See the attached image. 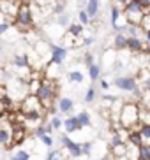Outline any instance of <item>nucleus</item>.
<instances>
[{
    "mask_svg": "<svg viewBox=\"0 0 150 160\" xmlns=\"http://www.w3.org/2000/svg\"><path fill=\"white\" fill-rule=\"evenodd\" d=\"M99 0H88L87 2V5H85V9H87V12L90 14V18H95V16L99 14Z\"/></svg>",
    "mask_w": 150,
    "mask_h": 160,
    "instance_id": "obj_17",
    "label": "nucleus"
},
{
    "mask_svg": "<svg viewBox=\"0 0 150 160\" xmlns=\"http://www.w3.org/2000/svg\"><path fill=\"white\" fill-rule=\"evenodd\" d=\"M140 160H150V144L148 142L140 146Z\"/></svg>",
    "mask_w": 150,
    "mask_h": 160,
    "instance_id": "obj_26",
    "label": "nucleus"
},
{
    "mask_svg": "<svg viewBox=\"0 0 150 160\" xmlns=\"http://www.w3.org/2000/svg\"><path fill=\"white\" fill-rule=\"evenodd\" d=\"M64 9H66V4H64V2H58V4L53 5V11H55L56 16H58V14H64Z\"/></svg>",
    "mask_w": 150,
    "mask_h": 160,
    "instance_id": "obj_35",
    "label": "nucleus"
},
{
    "mask_svg": "<svg viewBox=\"0 0 150 160\" xmlns=\"http://www.w3.org/2000/svg\"><path fill=\"white\" fill-rule=\"evenodd\" d=\"M126 30L129 32V37H140V30H143L140 27V25H132V23H129L126 27Z\"/></svg>",
    "mask_w": 150,
    "mask_h": 160,
    "instance_id": "obj_25",
    "label": "nucleus"
},
{
    "mask_svg": "<svg viewBox=\"0 0 150 160\" xmlns=\"http://www.w3.org/2000/svg\"><path fill=\"white\" fill-rule=\"evenodd\" d=\"M122 18V11H120V5L118 4H115V5H111V11H110V19H111V25H113V28L117 30H120V25H118V19Z\"/></svg>",
    "mask_w": 150,
    "mask_h": 160,
    "instance_id": "obj_12",
    "label": "nucleus"
},
{
    "mask_svg": "<svg viewBox=\"0 0 150 160\" xmlns=\"http://www.w3.org/2000/svg\"><path fill=\"white\" fill-rule=\"evenodd\" d=\"M7 2H13V4H21L23 0H7Z\"/></svg>",
    "mask_w": 150,
    "mask_h": 160,
    "instance_id": "obj_44",
    "label": "nucleus"
},
{
    "mask_svg": "<svg viewBox=\"0 0 150 160\" xmlns=\"http://www.w3.org/2000/svg\"><path fill=\"white\" fill-rule=\"evenodd\" d=\"M60 141H62V146L67 150V153H69L71 158H80L81 155H83V148H81L80 142H76L72 141L67 134H64V136L60 137Z\"/></svg>",
    "mask_w": 150,
    "mask_h": 160,
    "instance_id": "obj_5",
    "label": "nucleus"
},
{
    "mask_svg": "<svg viewBox=\"0 0 150 160\" xmlns=\"http://www.w3.org/2000/svg\"><path fill=\"white\" fill-rule=\"evenodd\" d=\"M9 160H30V153L25 150H18L9 157Z\"/></svg>",
    "mask_w": 150,
    "mask_h": 160,
    "instance_id": "obj_22",
    "label": "nucleus"
},
{
    "mask_svg": "<svg viewBox=\"0 0 150 160\" xmlns=\"http://www.w3.org/2000/svg\"><path fill=\"white\" fill-rule=\"evenodd\" d=\"M48 134V128L46 127H42V125H39V127H35L34 128V136L35 137H39V139H42V137Z\"/></svg>",
    "mask_w": 150,
    "mask_h": 160,
    "instance_id": "obj_32",
    "label": "nucleus"
},
{
    "mask_svg": "<svg viewBox=\"0 0 150 160\" xmlns=\"http://www.w3.org/2000/svg\"><path fill=\"white\" fill-rule=\"evenodd\" d=\"M50 123H51V127L55 128V130H60V128H64V122H62L58 116H53L51 120H50Z\"/></svg>",
    "mask_w": 150,
    "mask_h": 160,
    "instance_id": "obj_31",
    "label": "nucleus"
},
{
    "mask_svg": "<svg viewBox=\"0 0 150 160\" xmlns=\"http://www.w3.org/2000/svg\"><path fill=\"white\" fill-rule=\"evenodd\" d=\"M145 92H148V93H150V74L147 76V79H145Z\"/></svg>",
    "mask_w": 150,
    "mask_h": 160,
    "instance_id": "obj_41",
    "label": "nucleus"
},
{
    "mask_svg": "<svg viewBox=\"0 0 150 160\" xmlns=\"http://www.w3.org/2000/svg\"><path fill=\"white\" fill-rule=\"evenodd\" d=\"M67 57V48L64 46H53L51 48V55H50V62H51L53 65H62L64 60Z\"/></svg>",
    "mask_w": 150,
    "mask_h": 160,
    "instance_id": "obj_8",
    "label": "nucleus"
},
{
    "mask_svg": "<svg viewBox=\"0 0 150 160\" xmlns=\"http://www.w3.org/2000/svg\"><path fill=\"white\" fill-rule=\"evenodd\" d=\"M67 78H69L71 83H83V74L80 71H71L67 74Z\"/></svg>",
    "mask_w": 150,
    "mask_h": 160,
    "instance_id": "obj_27",
    "label": "nucleus"
},
{
    "mask_svg": "<svg viewBox=\"0 0 150 160\" xmlns=\"http://www.w3.org/2000/svg\"><path fill=\"white\" fill-rule=\"evenodd\" d=\"M92 42H94V37H83V44H85V46H92Z\"/></svg>",
    "mask_w": 150,
    "mask_h": 160,
    "instance_id": "obj_39",
    "label": "nucleus"
},
{
    "mask_svg": "<svg viewBox=\"0 0 150 160\" xmlns=\"http://www.w3.org/2000/svg\"><path fill=\"white\" fill-rule=\"evenodd\" d=\"M56 25L58 27H62V28H69L71 25H69V16L64 12V14H58L56 16Z\"/></svg>",
    "mask_w": 150,
    "mask_h": 160,
    "instance_id": "obj_28",
    "label": "nucleus"
},
{
    "mask_svg": "<svg viewBox=\"0 0 150 160\" xmlns=\"http://www.w3.org/2000/svg\"><path fill=\"white\" fill-rule=\"evenodd\" d=\"M95 95H97V93H95V88H94V86H88V90H87V93H85V102H94V100H95Z\"/></svg>",
    "mask_w": 150,
    "mask_h": 160,
    "instance_id": "obj_30",
    "label": "nucleus"
},
{
    "mask_svg": "<svg viewBox=\"0 0 150 160\" xmlns=\"http://www.w3.org/2000/svg\"><path fill=\"white\" fill-rule=\"evenodd\" d=\"M81 148H83V155L88 157L90 153H92V148H94V144H92L90 141H85V142H81Z\"/></svg>",
    "mask_w": 150,
    "mask_h": 160,
    "instance_id": "obj_34",
    "label": "nucleus"
},
{
    "mask_svg": "<svg viewBox=\"0 0 150 160\" xmlns=\"http://www.w3.org/2000/svg\"><path fill=\"white\" fill-rule=\"evenodd\" d=\"M127 142H129L131 146H136V148H140L141 144H145V139H143V136H141L140 128H131V130H129Z\"/></svg>",
    "mask_w": 150,
    "mask_h": 160,
    "instance_id": "obj_11",
    "label": "nucleus"
},
{
    "mask_svg": "<svg viewBox=\"0 0 150 160\" xmlns=\"http://www.w3.org/2000/svg\"><path fill=\"white\" fill-rule=\"evenodd\" d=\"M14 25L19 32H28L30 28H34V12H32V4L25 0L21 2L18 7V14L14 18Z\"/></svg>",
    "mask_w": 150,
    "mask_h": 160,
    "instance_id": "obj_2",
    "label": "nucleus"
},
{
    "mask_svg": "<svg viewBox=\"0 0 150 160\" xmlns=\"http://www.w3.org/2000/svg\"><path fill=\"white\" fill-rule=\"evenodd\" d=\"M19 111H21L23 114H28V113H42V111H44V106H42V102L39 100L37 95L28 93L27 97L21 100V104H19Z\"/></svg>",
    "mask_w": 150,
    "mask_h": 160,
    "instance_id": "obj_4",
    "label": "nucleus"
},
{
    "mask_svg": "<svg viewBox=\"0 0 150 160\" xmlns=\"http://www.w3.org/2000/svg\"><path fill=\"white\" fill-rule=\"evenodd\" d=\"M13 132H14V127H11L7 123V118H4L2 122V128H0V142L9 148V144H13Z\"/></svg>",
    "mask_w": 150,
    "mask_h": 160,
    "instance_id": "obj_7",
    "label": "nucleus"
},
{
    "mask_svg": "<svg viewBox=\"0 0 150 160\" xmlns=\"http://www.w3.org/2000/svg\"><path fill=\"white\" fill-rule=\"evenodd\" d=\"M124 142H127L126 141V137L122 136V134H120V132H113L111 134V137H110V148H115V146H120V144H124Z\"/></svg>",
    "mask_w": 150,
    "mask_h": 160,
    "instance_id": "obj_18",
    "label": "nucleus"
},
{
    "mask_svg": "<svg viewBox=\"0 0 150 160\" xmlns=\"http://www.w3.org/2000/svg\"><path fill=\"white\" fill-rule=\"evenodd\" d=\"M78 19H80V23H81V25H88L92 18H90V14L87 12V9H81L80 12H78Z\"/></svg>",
    "mask_w": 150,
    "mask_h": 160,
    "instance_id": "obj_29",
    "label": "nucleus"
},
{
    "mask_svg": "<svg viewBox=\"0 0 150 160\" xmlns=\"http://www.w3.org/2000/svg\"><path fill=\"white\" fill-rule=\"evenodd\" d=\"M81 128H83V125H81L78 114H76V116H69V118L64 120V130H66L67 134H74V132L81 130Z\"/></svg>",
    "mask_w": 150,
    "mask_h": 160,
    "instance_id": "obj_9",
    "label": "nucleus"
},
{
    "mask_svg": "<svg viewBox=\"0 0 150 160\" xmlns=\"http://www.w3.org/2000/svg\"><path fill=\"white\" fill-rule=\"evenodd\" d=\"M88 76L92 81H97L99 76H101V65H97V63H94V65L88 67Z\"/></svg>",
    "mask_w": 150,
    "mask_h": 160,
    "instance_id": "obj_24",
    "label": "nucleus"
},
{
    "mask_svg": "<svg viewBox=\"0 0 150 160\" xmlns=\"http://www.w3.org/2000/svg\"><path fill=\"white\" fill-rule=\"evenodd\" d=\"M56 157H58V151H56V150H51V151L46 155V158H44V160H53V158H56Z\"/></svg>",
    "mask_w": 150,
    "mask_h": 160,
    "instance_id": "obj_38",
    "label": "nucleus"
},
{
    "mask_svg": "<svg viewBox=\"0 0 150 160\" xmlns=\"http://www.w3.org/2000/svg\"><path fill=\"white\" fill-rule=\"evenodd\" d=\"M127 39H129V35H126V33H122V32H117L115 37H113V48H115V49H126Z\"/></svg>",
    "mask_w": 150,
    "mask_h": 160,
    "instance_id": "obj_13",
    "label": "nucleus"
},
{
    "mask_svg": "<svg viewBox=\"0 0 150 160\" xmlns=\"http://www.w3.org/2000/svg\"><path fill=\"white\" fill-rule=\"evenodd\" d=\"M147 41H141L140 37H129L127 39V49H131L134 53H143V51H148V46H145Z\"/></svg>",
    "mask_w": 150,
    "mask_h": 160,
    "instance_id": "obj_10",
    "label": "nucleus"
},
{
    "mask_svg": "<svg viewBox=\"0 0 150 160\" xmlns=\"http://www.w3.org/2000/svg\"><path fill=\"white\" fill-rule=\"evenodd\" d=\"M56 92H58V88L55 86V83H53L51 79H48V78L46 79H42V85H41V88H39V92H37V97H39V100L42 102L44 109L51 108Z\"/></svg>",
    "mask_w": 150,
    "mask_h": 160,
    "instance_id": "obj_3",
    "label": "nucleus"
},
{
    "mask_svg": "<svg viewBox=\"0 0 150 160\" xmlns=\"http://www.w3.org/2000/svg\"><path fill=\"white\" fill-rule=\"evenodd\" d=\"M113 83H115V86L118 90L127 92V93H131V92H134L138 88V81L134 76H118V78H115Z\"/></svg>",
    "mask_w": 150,
    "mask_h": 160,
    "instance_id": "obj_6",
    "label": "nucleus"
},
{
    "mask_svg": "<svg viewBox=\"0 0 150 160\" xmlns=\"http://www.w3.org/2000/svg\"><path fill=\"white\" fill-rule=\"evenodd\" d=\"M83 58H85V65H87V67L94 65V55H92V53H87Z\"/></svg>",
    "mask_w": 150,
    "mask_h": 160,
    "instance_id": "obj_37",
    "label": "nucleus"
},
{
    "mask_svg": "<svg viewBox=\"0 0 150 160\" xmlns=\"http://www.w3.org/2000/svg\"><path fill=\"white\" fill-rule=\"evenodd\" d=\"M124 12H147V11L138 0H131L127 2V5H124Z\"/></svg>",
    "mask_w": 150,
    "mask_h": 160,
    "instance_id": "obj_16",
    "label": "nucleus"
},
{
    "mask_svg": "<svg viewBox=\"0 0 150 160\" xmlns=\"http://www.w3.org/2000/svg\"><path fill=\"white\" fill-rule=\"evenodd\" d=\"M67 32H69L72 37H80L81 33H83V25L81 23H71V27H69Z\"/></svg>",
    "mask_w": 150,
    "mask_h": 160,
    "instance_id": "obj_21",
    "label": "nucleus"
},
{
    "mask_svg": "<svg viewBox=\"0 0 150 160\" xmlns=\"http://www.w3.org/2000/svg\"><path fill=\"white\" fill-rule=\"evenodd\" d=\"M13 65L18 69H30V58L28 55H16L13 58Z\"/></svg>",
    "mask_w": 150,
    "mask_h": 160,
    "instance_id": "obj_14",
    "label": "nucleus"
},
{
    "mask_svg": "<svg viewBox=\"0 0 150 160\" xmlns=\"http://www.w3.org/2000/svg\"><path fill=\"white\" fill-rule=\"evenodd\" d=\"M140 125H150V108L140 104Z\"/></svg>",
    "mask_w": 150,
    "mask_h": 160,
    "instance_id": "obj_19",
    "label": "nucleus"
},
{
    "mask_svg": "<svg viewBox=\"0 0 150 160\" xmlns=\"http://www.w3.org/2000/svg\"><path fill=\"white\" fill-rule=\"evenodd\" d=\"M78 118H80V122H81V125H83V128H85V127H90L92 118H90V113H88V111H80V113H78Z\"/></svg>",
    "mask_w": 150,
    "mask_h": 160,
    "instance_id": "obj_23",
    "label": "nucleus"
},
{
    "mask_svg": "<svg viewBox=\"0 0 150 160\" xmlns=\"http://www.w3.org/2000/svg\"><path fill=\"white\" fill-rule=\"evenodd\" d=\"M53 160H60V157H56V158H53Z\"/></svg>",
    "mask_w": 150,
    "mask_h": 160,
    "instance_id": "obj_45",
    "label": "nucleus"
},
{
    "mask_svg": "<svg viewBox=\"0 0 150 160\" xmlns=\"http://www.w3.org/2000/svg\"><path fill=\"white\" fill-rule=\"evenodd\" d=\"M99 160H115V158H111V157H110V155H104V157H101V158H99Z\"/></svg>",
    "mask_w": 150,
    "mask_h": 160,
    "instance_id": "obj_43",
    "label": "nucleus"
},
{
    "mask_svg": "<svg viewBox=\"0 0 150 160\" xmlns=\"http://www.w3.org/2000/svg\"><path fill=\"white\" fill-rule=\"evenodd\" d=\"M42 85V79H35V78H32V79L27 83V88H28V93H34V95H37L39 88H41Z\"/></svg>",
    "mask_w": 150,
    "mask_h": 160,
    "instance_id": "obj_20",
    "label": "nucleus"
},
{
    "mask_svg": "<svg viewBox=\"0 0 150 160\" xmlns=\"http://www.w3.org/2000/svg\"><path fill=\"white\" fill-rule=\"evenodd\" d=\"M72 108H74V102L69 99V97H62V99H58V111L64 114L71 113L72 111Z\"/></svg>",
    "mask_w": 150,
    "mask_h": 160,
    "instance_id": "obj_15",
    "label": "nucleus"
},
{
    "mask_svg": "<svg viewBox=\"0 0 150 160\" xmlns=\"http://www.w3.org/2000/svg\"><path fill=\"white\" fill-rule=\"evenodd\" d=\"M99 85H101V88H103V90H108L110 88V83L106 79H101V81H99Z\"/></svg>",
    "mask_w": 150,
    "mask_h": 160,
    "instance_id": "obj_40",
    "label": "nucleus"
},
{
    "mask_svg": "<svg viewBox=\"0 0 150 160\" xmlns=\"http://www.w3.org/2000/svg\"><path fill=\"white\" fill-rule=\"evenodd\" d=\"M140 132H141V136H143V139H145V142L150 141V125H141Z\"/></svg>",
    "mask_w": 150,
    "mask_h": 160,
    "instance_id": "obj_33",
    "label": "nucleus"
},
{
    "mask_svg": "<svg viewBox=\"0 0 150 160\" xmlns=\"http://www.w3.org/2000/svg\"><path fill=\"white\" fill-rule=\"evenodd\" d=\"M113 2L118 5H127V2H131V0H113Z\"/></svg>",
    "mask_w": 150,
    "mask_h": 160,
    "instance_id": "obj_42",
    "label": "nucleus"
},
{
    "mask_svg": "<svg viewBox=\"0 0 150 160\" xmlns=\"http://www.w3.org/2000/svg\"><path fill=\"white\" fill-rule=\"evenodd\" d=\"M118 123L124 128H141L140 125V104L136 102H126L120 106L118 111Z\"/></svg>",
    "mask_w": 150,
    "mask_h": 160,
    "instance_id": "obj_1",
    "label": "nucleus"
},
{
    "mask_svg": "<svg viewBox=\"0 0 150 160\" xmlns=\"http://www.w3.org/2000/svg\"><path fill=\"white\" fill-rule=\"evenodd\" d=\"M41 141H42V144H44V146H48V148H51V146H53V137L50 136V134H46V136L42 137Z\"/></svg>",
    "mask_w": 150,
    "mask_h": 160,
    "instance_id": "obj_36",
    "label": "nucleus"
}]
</instances>
